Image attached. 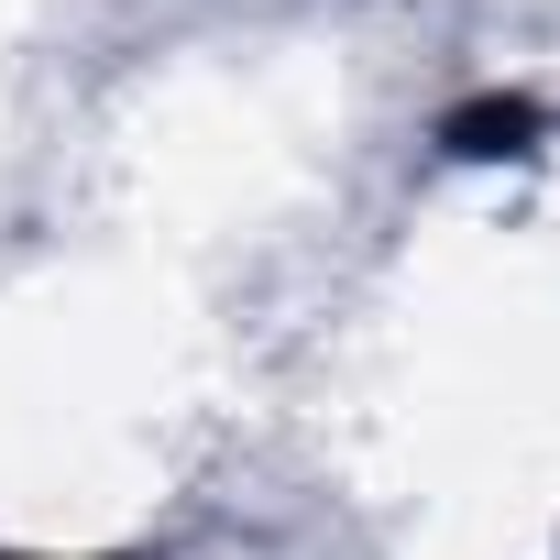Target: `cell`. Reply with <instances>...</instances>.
I'll use <instances>...</instances> for the list:
<instances>
[{
	"label": "cell",
	"mask_w": 560,
	"mask_h": 560,
	"mask_svg": "<svg viewBox=\"0 0 560 560\" xmlns=\"http://www.w3.org/2000/svg\"><path fill=\"white\" fill-rule=\"evenodd\" d=\"M538 110L527 100H483V110H451V154H527Z\"/></svg>",
	"instance_id": "1"
}]
</instances>
